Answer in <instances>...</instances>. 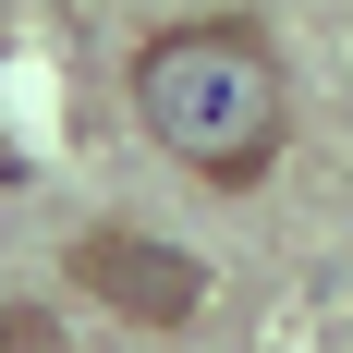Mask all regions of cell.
Here are the masks:
<instances>
[{
  "label": "cell",
  "mask_w": 353,
  "mask_h": 353,
  "mask_svg": "<svg viewBox=\"0 0 353 353\" xmlns=\"http://www.w3.org/2000/svg\"><path fill=\"white\" fill-rule=\"evenodd\" d=\"M73 281L98 292L110 317H134V329H183L208 305V268L183 244H146V232H85V244H73Z\"/></svg>",
  "instance_id": "2"
},
{
  "label": "cell",
  "mask_w": 353,
  "mask_h": 353,
  "mask_svg": "<svg viewBox=\"0 0 353 353\" xmlns=\"http://www.w3.org/2000/svg\"><path fill=\"white\" fill-rule=\"evenodd\" d=\"M0 353H73L49 305H0Z\"/></svg>",
  "instance_id": "3"
},
{
  "label": "cell",
  "mask_w": 353,
  "mask_h": 353,
  "mask_svg": "<svg viewBox=\"0 0 353 353\" xmlns=\"http://www.w3.org/2000/svg\"><path fill=\"white\" fill-rule=\"evenodd\" d=\"M134 122L171 171L244 195L292 134V73L244 12H183V25H159L134 49Z\"/></svg>",
  "instance_id": "1"
}]
</instances>
